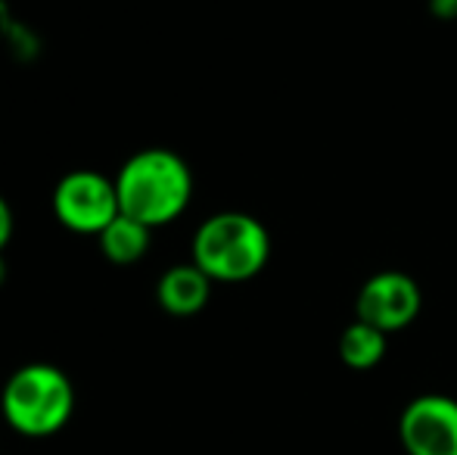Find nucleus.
Instances as JSON below:
<instances>
[{
    "label": "nucleus",
    "instance_id": "nucleus-1",
    "mask_svg": "<svg viewBox=\"0 0 457 455\" xmlns=\"http://www.w3.org/2000/svg\"><path fill=\"white\" fill-rule=\"evenodd\" d=\"M119 206L125 215L144 222L146 228H159L184 215L193 200V172L165 147H150L125 159L115 175Z\"/></svg>",
    "mask_w": 457,
    "mask_h": 455
},
{
    "label": "nucleus",
    "instance_id": "nucleus-2",
    "mask_svg": "<svg viewBox=\"0 0 457 455\" xmlns=\"http://www.w3.org/2000/svg\"><path fill=\"white\" fill-rule=\"evenodd\" d=\"M271 259V234L249 213H215L193 234V262L215 284H246Z\"/></svg>",
    "mask_w": 457,
    "mask_h": 455
},
{
    "label": "nucleus",
    "instance_id": "nucleus-3",
    "mask_svg": "<svg viewBox=\"0 0 457 455\" xmlns=\"http://www.w3.org/2000/svg\"><path fill=\"white\" fill-rule=\"evenodd\" d=\"M4 421L22 437H54L75 412V387L56 365L31 362L10 375L0 393Z\"/></svg>",
    "mask_w": 457,
    "mask_h": 455
},
{
    "label": "nucleus",
    "instance_id": "nucleus-4",
    "mask_svg": "<svg viewBox=\"0 0 457 455\" xmlns=\"http://www.w3.org/2000/svg\"><path fill=\"white\" fill-rule=\"evenodd\" d=\"M54 213L60 225L75 234H100L121 213L115 178L94 169L69 172L54 190Z\"/></svg>",
    "mask_w": 457,
    "mask_h": 455
},
{
    "label": "nucleus",
    "instance_id": "nucleus-5",
    "mask_svg": "<svg viewBox=\"0 0 457 455\" xmlns=\"http://www.w3.org/2000/svg\"><path fill=\"white\" fill-rule=\"evenodd\" d=\"M423 309V291L408 272L386 268L361 284L355 297V318L379 328L383 334H398L411 328Z\"/></svg>",
    "mask_w": 457,
    "mask_h": 455
},
{
    "label": "nucleus",
    "instance_id": "nucleus-6",
    "mask_svg": "<svg viewBox=\"0 0 457 455\" xmlns=\"http://www.w3.org/2000/svg\"><path fill=\"white\" fill-rule=\"evenodd\" d=\"M404 455H457V400L445 393L414 396L398 415Z\"/></svg>",
    "mask_w": 457,
    "mask_h": 455
},
{
    "label": "nucleus",
    "instance_id": "nucleus-7",
    "mask_svg": "<svg viewBox=\"0 0 457 455\" xmlns=\"http://www.w3.org/2000/svg\"><path fill=\"white\" fill-rule=\"evenodd\" d=\"M212 284H215V281H212L196 262H181V265H171L169 272L159 278L156 299L169 316H178V318L196 316V312H203L205 303H209Z\"/></svg>",
    "mask_w": 457,
    "mask_h": 455
},
{
    "label": "nucleus",
    "instance_id": "nucleus-8",
    "mask_svg": "<svg viewBox=\"0 0 457 455\" xmlns=\"http://www.w3.org/2000/svg\"><path fill=\"white\" fill-rule=\"evenodd\" d=\"M150 231L153 228H146L144 222L119 213L96 237H100V249L109 262H115V265H134L150 249Z\"/></svg>",
    "mask_w": 457,
    "mask_h": 455
},
{
    "label": "nucleus",
    "instance_id": "nucleus-9",
    "mask_svg": "<svg viewBox=\"0 0 457 455\" xmlns=\"http://www.w3.org/2000/svg\"><path fill=\"white\" fill-rule=\"evenodd\" d=\"M386 346H389V334H383L379 328L355 318L352 324H345V331L339 334V358L345 368L352 371H370L386 358Z\"/></svg>",
    "mask_w": 457,
    "mask_h": 455
},
{
    "label": "nucleus",
    "instance_id": "nucleus-10",
    "mask_svg": "<svg viewBox=\"0 0 457 455\" xmlns=\"http://www.w3.org/2000/svg\"><path fill=\"white\" fill-rule=\"evenodd\" d=\"M10 237H12V213H10V203L0 197V253L10 243Z\"/></svg>",
    "mask_w": 457,
    "mask_h": 455
},
{
    "label": "nucleus",
    "instance_id": "nucleus-11",
    "mask_svg": "<svg viewBox=\"0 0 457 455\" xmlns=\"http://www.w3.org/2000/svg\"><path fill=\"white\" fill-rule=\"evenodd\" d=\"M429 13L436 19H457V0H429Z\"/></svg>",
    "mask_w": 457,
    "mask_h": 455
},
{
    "label": "nucleus",
    "instance_id": "nucleus-12",
    "mask_svg": "<svg viewBox=\"0 0 457 455\" xmlns=\"http://www.w3.org/2000/svg\"><path fill=\"white\" fill-rule=\"evenodd\" d=\"M6 281V262H4V256H0V284Z\"/></svg>",
    "mask_w": 457,
    "mask_h": 455
}]
</instances>
